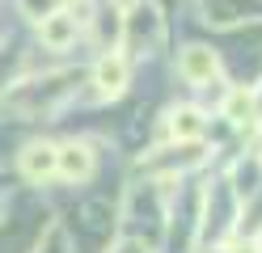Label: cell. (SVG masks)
I'll use <instances>...</instances> for the list:
<instances>
[{
    "label": "cell",
    "mask_w": 262,
    "mask_h": 253,
    "mask_svg": "<svg viewBox=\"0 0 262 253\" xmlns=\"http://www.w3.org/2000/svg\"><path fill=\"white\" fill-rule=\"evenodd\" d=\"M178 67H182V76L186 80H211L216 76V51H207V47H186L182 51V59H178Z\"/></svg>",
    "instance_id": "2"
},
{
    "label": "cell",
    "mask_w": 262,
    "mask_h": 253,
    "mask_svg": "<svg viewBox=\"0 0 262 253\" xmlns=\"http://www.w3.org/2000/svg\"><path fill=\"white\" fill-rule=\"evenodd\" d=\"M258 181H262V160L254 156L250 165H241V169H237V190H241V194H254V190H258Z\"/></svg>",
    "instance_id": "7"
},
{
    "label": "cell",
    "mask_w": 262,
    "mask_h": 253,
    "mask_svg": "<svg viewBox=\"0 0 262 253\" xmlns=\"http://www.w3.org/2000/svg\"><path fill=\"white\" fill-rule=\"evenodd\" d=\"M21 169H26V177H47L55 169V148L51 144H30L26 156H21Z\"/></svg>",
    "instance_id": "5"
},
{
    "label": "cell",
    "mask_w": 262,
    "mask_h": 253,
    "mask_svg": "<svg viewBox=\"0 0 262 253\" xmlns=\"http://www.w3.org/2000/svg\"><path fill=\"white\" fill-rule=\"evenodd\" d=\"M250 110H254V93L237 89L233 97H228V118H233V123H245V118H250Z\"/></svg>",
    "instance_id": "8"
},
{
    "label": "cell",
    "mask_w": 262,
    "mask_h": 253,
    "mask_svg": "<svg viewBox=\"0 0 262 253\" xmlns=\"http://www.w3.org/2000/svg\"><path fill=\"white\" fill-rule=\"evenodd\" d=\"M76 17L72 13H42V21H38V38L51 47V51H63V47H72L76 42Z\"/></svg>",
    "instance_id": "1"
},
{
    "label": "cell",
    "mask_w": 262,
    "mask_h": 253,
    "mask_svg": "<svg viewBox=\"0 0 262 253\" xmlns=\"http://www.w3.org/2000/svg\"><path fill=\"white\" fill-rule=\"evenodd\" d=\"M123 84H127V63L119 55H106L97 63V89L106 97H114V93H123Z\"/></svg>",
    "instance_id": "4"
},
{
    "label": "cell",
    "mask_w": 262,
    "mask_h": 253,
    "mask_svg": "<svg viewBox=\"0 0 262 253\" xmlns=\"http://www.w3.org/2000/svg\"><path fill=\"white\" fill-rule=\"evenodd\" d=\"M203 131V118L194 110H178L173 114V135H182V140H194V135Z\"/></svg>",
    "instance_id": "6"
},
{
    "label": "cell",
    "mask_w": 262,
    "mask_h": 253,
    "mask_svg": "<svg viewBox=\"0 0 262 253\" xmlns=\"http://www.w3.org/2000/svg\"><path fill=\"white\" fill-rule=\"evenodd\" d=\"M119 253H144V245H136V241H127V245H123Z\"/></svg>",
    "instance_id": "9"
},
{
    "label": "cell",
    "mask_w": 262,
    "mask_h": 253,
    "mask_svg": "<svg viewBox=\"0 0 262 253\" xmlns=\"http://www.w3.org/2000/svg\"><path fill=\"white\" fill-rule=\"evenodd\" d=\"M55 169H59L63 177H89L93 156H89V148H85V144H68L63 152H55Z\"/></svg>",
    "instance_id": "3"
}]
</instances>
